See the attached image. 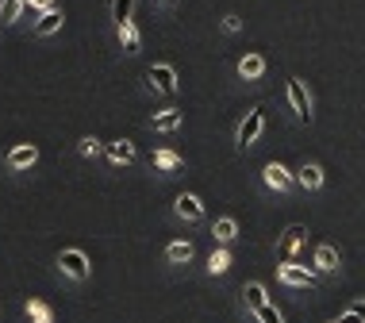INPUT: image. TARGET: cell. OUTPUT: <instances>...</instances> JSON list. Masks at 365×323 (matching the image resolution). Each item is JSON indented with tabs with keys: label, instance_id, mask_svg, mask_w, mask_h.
<instances>
[{
	"label": "cell",
	"instance_id": "3",
	"mask_svg": "<svg viewBox=\"0 0 365 323\" xmlns=\"http://www.w3.org/2000/svg\"><path fill=\"white\" fill-rule=\"evenodd\" d=\"M289 104H292V112H296V120L300 123H312V101H308V89H304L300 81H289Z\"/></svg>",
	"mask_w": 365,
	"mask_h": 323
},
{
	"label": "cell",
	"instance_id": "8",
	"mask_svg": "<svg viewBox=\"0 0 365 323\" xmlns=\"http://www.w3.org/2000/svg\"><path fill=\"white\" fill-rule=\"evenodd\" d=\"M281 281L284 285H300V289H312L315 285V273L292 266V262H281Z\"/></svg>",
	"mask_w": 365,
	"mask_h": 323
},
{
	"label": "cell",
	"instance_id": "13",
	"mask_svg": "<svg viewBox=\"0 0 365 323\" xmlns=\"http://www.w3.org/2000/svg\"><path fill=\"white\" fill-rule=\"evenodd\" d=\"M296 181H300L304 189H319V185H323V170H319V165H312V162H304L300 173H296Z\"/></svg>",
	"mask_w": 365,
	"mask_h": 323
},
{
	"label": "cell",
	"instance_id": "1",
	"mask_svg": "<svg viewBox=\"0 0 365 323\" xmlns=\"http://www.w3.org/2000/svg\"><path fill=\"white\" fill-rule=\"evenodd\" d=\"M146 81H150V89H158V93H177V70L165 62L150 66V70H146Z\"/></svg>",
	"mask_w": 365,
	"mask_h": 323
},
{
	"label": "cell",
	"instance_id": "6",
	"mask_svg": "<svg viewBox=\"0 0 365 323\" xmlns=\"http://www.w3.org/2000/svg\"><path fill=\"white\" fill-rule=\"evenodd\" d=\"M115 35H120L123 54H139V51H143V35H139V27H135V19L120 24V27H115Z\"/></svg>",
	"mask_w": 365,
	"mask_h": 323
},
{
	"label": "cell",
	"instance_id": "22",
	"mask_svg": "<svg viewBox=\"0 0 365 323\" xmlns=\"http://www.w3.org/2000/svg\"><path fill=\"white\" fill-rule=\"evenodd\" d=\"M165 258H170V262H189L192 258V247H189V242H170Z\"/></svg>",
	"mask_w": 365,
	"mask_h": 323
},
{
	"label": "cell",
	"instance_id": "19",
	"mask_svg": "<svg viewBox=\"0 0 365 323\" xmlns=\"http://www.w3.org/2000/svg\"><path fill=\"white\" fill-rule=\"evenodd\" d=\"M131 12H135V0H112V19H115V27L127 24V19H131Z\"/></svg>",
	"mask_w": 365,
	"mask_h": 323
},
{
	"label": "cell",
	"instance_id": "33",
	"mask_svg": "<svg viewBox=\"0 0 365 323\" xmlns=\"http://www.w3.org/2000/svg\"><path fill=\"white\" fill-rule=\"evenodd\" d=\"M334 323H339V319H334Z\"/></svg>",
	"mask_w": 365,
	"mask_h": 323
},
{
	"label": "cell",
	"instance_id": "11",
	"mask_svg": "<svg viewBox=\"0 0 365 323\" xmlns=\"http://www.w3.org/2000/svg\"><path fill=\"white\" fill-rule=\"evenodd\" d=\"M38 162V150L35 146H16V150H8V165L12 170H27V165Z\"/></svg>",
	"mask_w": 365,
	"mask_h": 323
},
{
	"label": "cell",
	"instance_id": "2",
	"mask_svg": "<svg viewBox=\"0 0 365 323\" xmlns=\"http://www.w3.org/2000/svg\"><path fill=\"white\" fill-rule=\"evenodd\" d=\"M262 127H265V116H262V108H254V112H246V120L239 123V135H235V143H239V146H250V143L262 135Z\"/></svg>",
	"mask_w": 365,
	"mask_h": 323
},
{
	"label": "cell",
	"instance_id": "10",
	"mask_svg": "<svg viewBox=\"0 0 365 323\" xmlns=\"http://www.w3.org/2000/svg\"><path fill=\"white\" fill-rule=\"evenodd\" d=\"M262 73H265V58L262 54H242L239 58V77H246V81H258Z\"/></svg>",
	"mask_w": 365,
	"mask_h": 323
},
{
	"label": "cell",
	"instance_id": "7",
	"mask_svg": "<svg viewBox=\"0 0 365 323\" xmlns=\"http://www.w3.org/2000/svg\"><path fill=\"white\" fill-rule=\"evenodd\" d=\"M262 178H265V185H269L273 193H284V189H292V173L284 170L281 162H269V165H265V173H262Z\"/></svg>",
	"mask_w": 365,
	"mask_h": 323
},
{
	"label": "cell",
	"instance_id": "20",
	"mask_svg": "<svg viewBox=\"0 0 365 323\" xmlns=\"http://www.w3.org/2000/svg\"><path fill=\"white\" fill-rule=\"evenodd\" d=\"M242 297H246V304H250V312L265 304V289L258 285V281H250V285H246V289H242Z\"/></svg>",
	"mask_w": 365,
	"mask_h": 323
},
{
	"label": "cell",
	"instance_id": "17",
	"mask_svg": "<svg viewBox=\"0 0 365 323\" xmlns=\"http://www.w3.org/2000/svg\"><path fill=\"white\" fill-rule=\"evenodd\" d=\"M108 158L112 162H135V146L120 139V143H108Z\"/></svg>",
	"mask_w": 365,
	"mask_h": 323
},
{
	"label": "cell",
	"instance_id": "25",
	"mask_svg": "<svg viewBox=\"0 0 365 323\" xmlns=\"http://www.w3.org/2000/svg\"><path fill=\"white\" fill-rule=\"evenodd\" d=\"M77 150H81V154H85V158H96V154H101V150H104V146H101V143H96V139H81V143H77Z\"/></svg>",
	"mask_w": 365,
	"mask_h": 323
},
{
	"label": "cell",
	"instance_id": "24",
	"mask_svg": "<svg viewBox=\"0 0 365 323\" xmlns=\"http://www.w3.org/2000/svg\"><path fill=\"white\" fill-rule=\"evenodd\" d=\"M254 316H258V323H281V312L273 308V304H262V308H254Z\"/></svg>",
	"mask_w": 365,
	"mask_h": 323
},
{
	"label": "cell",
	"instance_id": "18",
	"mask_svg": "<svg viewBox=\"0 0 365 323\" xmlns=\"http://www.w3.org/2000/svg\"><path fill=\"white\" fill-rule=\"evenodd\" d=\"M24 12V0H0V24H16Z\"/></svg>",
	"mask_w": 365,
	"mask_h": 323
},
{
	"label": "cell",
	"instance_id": "31",
	"mask_svg": "<svg viewBox=\"0 0 365 323\" xmlns=\"http://www.w3.org/2000/svg\"><path fill=\"white\" fill-rule=\"evenodd\" d=\"M35 323H54V319H51V316H38V319H35Z\"/></svg>",
	"mask_w": 365,
	"mask_h": 323
},
{
	"label": "cell",
	"instance_id": "5",
	"mask_svg": "<svg viewBox=\"0 0 365 323\" xmlns=\"http://www.w3.org/2000/svg\"><path fill=\"white\" fill-rule=\"evenodd\" d=\"M304 235H308V231H304L300 223H292V227L281 235V242H277V258H281V262H292V254H296V247L304 242Z\"/></svg>",
	"mask_w": 365,
	"mask_h": 323
},
{
	"label": "cell",
	"instance_id": "21",
	"mask_svg": "<svg viewBox=\"0 0 365 323\" xmlns=\"http://www.w3.org/2000/svg\"><path fill=\"white\" fill-rule=\"evenodd\" d=\"M208 270L215 273V277H220V273H227V270H231V254H227V250H215L212 258H208Z\"/></svg>",
	"mask_w": 365,
	"mask_h": 323
},
{
	"label": "cell",
	"instance_id": "16",
	"mask_svg": "<svg viewBox=\"0 0 365 323\" xmlns=\"http://www.w3.org/2000/svg\"><path fill=\"white\" fill-rule=\"evenodd\" d=\"M181 120H185V112H177V108H170V112L154 116L150 127H154V131H173V127H181Z\"/></svg>",
	"mask_w": 365,
	"mask_h": 323
},
{
	"label": "cell",
	"instance_id": "12",
	"mask_svg": "<svg viewBox=\"0 0 365 323\" xmlns=\"http://www.w3.org/2000/svg\"><path fill=\"white\" fill-rule=\"evenodd\" d=\"M58 27H62V8H51V12H43V16H38L35 35H54Z\"/></svg>",
	"mask_w": 365,
	"mask_h": 323
},
{
	"label": "cell",
	"instance_id": "26",
	"mask_svg": "<svg viewBox=\"0 0 365 323\" xmlns=\"http://www.w3.org/2000/svg\"><path fill=\"white\" fill-rule=\"evenodd\" d=\"M27 316L38 319V316H51V308L43 304V300H27Z\"/></svg>",
	"mask_w": 365,
	"mask_h": 323
},
{
	"label": "cell",
	"instance_id": "14",
	"mask_svg": "<svg viewBox=\"0 0 365 323\" xmlns=\"http://www.w3.org/2000/svg\"><path fill=\"white\" fill-rule=\"evenodd\" d=\"M181 154H173V150H158L154 154V170L158 173H173V170H181Z\"/></svg>",
	"mask_w": 365,
	"mask_h": 323
},
{
	"label": "cell",
	"instance_id": "15",
	"mask_svg": "<svg viewBox=\"0 0 365 323\" xmlns=\"http://www.w3.org/2000/svg\"><path fill=\"white\" fill-rule=\"evenodd\" d=\"M315 266H319V273H334V270H339V250H334V247H319V250H315Z\"/></svg>",
	"mask_w": 365,
	"mask_h": 323
},
{
	"label": "cell",
	"instance_id": "32",
	"mask_svg": "<svg viewBox=\"0 0 365 323\" xmlns=\"http://www.w3.org/2000/svg\"><path fill=\"white\" fill-rule=\"evenodd\" d=\"M158 4H173V0H158Z\"/></svg>",
	"mask_w": 365,
	"mask_h": 323
},
{
	"label": "cell",
	"instance_id": "30",
	"mask_svg": "<svg viewBox=\"0 0 365 323\" xmlns=\"http://www.w3.org/2000/svg\"><path fill=\"white\" fill-rule=\"evenodd\" d=\"M350 312H354V316H361V319H365V300H358V304H354Z\"/></svg>",
	"mask_w": 365,
	"mask_h": 323
},
{
	"label": "cell",
	"instance_id": "27",
	"mask_svg": "<svg viewBox=\"0 0 365 323\" xmlns=\"http://www.w3.org/2000/svg\"><path fill=\"white\" fill-rule=\"evenodd\" d=\"M24 4H27V8H35L38 16H43V12H51V8H58L54 0H24Z\"/></svg>",
	"mask_w": 365,
	"mask_h": 323
},
{
	"label": "cell",
	"instance_id": "29",
	"mask_svg": "<svg viewBox=\"0 0 365 323\" xmlns=\"http://www.w3.org/2000/svg\"><path fill=\"white\" fill-rule=\"evenodd\" d=\"M339 323H365V319H361V316H354V312H346V316H342Z\"/></svg>",
	"mask_w": 365,
	"mask_h": 323
},
{
	"label": "cell",
	"instance_id": "23",
	"mask_svg": "<svg viewBox=\"0 0 365 323\" xmlns=\"http://www.w3.org/2000/svg\"><path fill=\"white\" fill-rule=\"evenodd\" d=\"M235 231H239V227H235V220H215V239H220V242L235 239Z\"/></svg>",
	"mask_w": 365,
	"mask_h": 323
},
{
	"label": "cell",
	"instance_id": "28",
	"mask_svg": "<svg viewBox=\"0 0 365 323\" xmlns=\"http://www.w3.org/2000/svg\"><path fill=\"white\" fill-rule=\"evenodd\" d=\"M239 27H242V19H239V16H223V31H227V35H235Z\"/></svg>",
	"mask_w": 365,
	"mask_h": 323
},
{
	"label": "cell",
	"instance_id": "4",
	"mask_svg": "<svg viewBox=\"0 0 365 323\" xmlns=\"http://www.w3.org/2000/svg\"><path fill=\"white\" fill-rule=\"evenodd\" d=\"M58 266H62V273H70V277H77V281L88 277V258H85L81 250H62Z\"/></svg>",
	"mask_w": 365,
	"mask_h": 323
},
{
	"label": "cell",
	"instance_id": "9",
	"mask_svg": "<svg viewBox=\"0 0 365 323\" xmlns=\"http://www.w3.org/2000/svg\"><path fill=\"white\" fill-rule=\"evenodd\" d=\"M173 208H177V215H181V220H189V223H196L204 215V208H200V200L192 197V193H181V197L173 200Z\"/></svg>",
	"mask_w": 365,
	"mask_h": 323
}]
</instances>
